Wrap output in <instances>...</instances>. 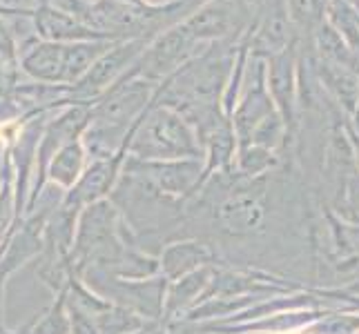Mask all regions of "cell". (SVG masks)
<instances>
[{
	"label": "cell",
	"instance_id": "cell-16",
	"mask_svg": "<svg viewBox=\"0 0 359 334\" xmlns=\"http://www.w3.org/2000/svg\"><path fill=\"white\" fill-rule=\"evenodd\" d=\"M152 323H156V321H147L145 316L116 303H112L105 312L96 316L98 334H139L150 328Z\"/></svg>",
	"mask_w": 359,
	"mask_h": 334
},
{
	"label": "cell",
	"instance_id": "cell-15",
	"mask_svg": "<svg viewBox=\"0 0 359 334\" xmlns=\"http://www.w3.org/2000/svg\"><path fill=\"white\" fill-rule=\"evenodd\" d=\"M27 334H69V312H67V294L60 290L58 294H52V303H49L43 312L34 314Z\"/></svg>",
	"mask_w": 359,
	"mask_h": 334
},
{
	"label": "cell",
	"instance_id": "cell-25",
	"mask_svg": "<svg viewBox=\"0 0 359 334\" xmlns=\"http://www.w3.org/2000/svg\"><path fill=\"white\" fill-rule=\"evenodd\" d=\"M3 250H5V241H0V254H3Z\"/></svg>",
	"mask_w": 359,
	"mask_h": 334
},
{
	"label": "cell",
	"instance_id": "cell-10",
	"mask_svg": "<svg viewBox=\"0 0 359 334\" xmlns=\"http://www.w3.org/2000/svg\"><path fill=\"white\" fill-rule=\"evenodd\" d=\"M34 25L41 41H52L63 45L79 43V41H112L105 34L92 29L90 25L72 18L49 5H41L34 9Z\"/></svg>",
	"mask_w": 359,
	"mask_h": 334
},
{
	"label": "cell",
	"instance_id": "cell-13",
	"mask_svg": "<svg viewBox=\"0 0 359 334\" xmlns=\"http://www.w3.org/2000/svg\"><path fill=\"white\" fill-rule=\"evenodd\" d=\"M212 265L201 267L192 272V274H185L177 281L168 283V292H165V305H163V323L181 319V312L188 314L192 307L199 303L201 294L205 292L210 279H212Z\"/></svg>",
	"mask_w": 359,
	"mask_h": 334
},
{
	"label": "cell",
	"instance_id": "cell-23",
	"mask_svg": "<svg viewBox=\"0 0 359 334\" xmlns=\"http://www.w3.org/2000/svg\"><path fill=\"white\" fill-rule=\"evenodd\" d=\"M353 130L359 134V105H357V109H355V114H353Z\"/></svg>",
	"mask_w": 359,
	"mask_h": 334
},
{
	"label": "cell",
	"instance_id": "cell-1",
	"mask_svg": "<svg viewBox=\"0 0 359 334\" xmlns=\"http://www.w3.org/2000/svg\"><path fill=\"white\" fill-rule=\"evenodd\" d=\"M130 156L141 160L203 158V147L194 127L179 111L152 103L132 125Z\"/></svg>",
	"mask_w": 359,
	"mask_h": 334
},
{
	"label": "cell",
	"instance_id": "cell-8",
	"mask_svg": "<svg viewBox=\"0 0 359 334\" xmlns=\"http://www.w3.org/2000/svg\"><path fill=\"white\" fill-rule=\"evenodd\" d=\"M297 63H299L297 47L268 58V90L290 134L297 127V107H299V65Z\"/></svg>",
	"mask_w": 359,
	"mask_h": 334
},
{
	"label": "cell",
	"instance_id": "cell-26",
	"mask_svg": "<svg viewBox=\"0 0 359 334\" xmlns=\"http://www.w3.org/2000/svg\"><path fill=\"white\" fill-rule=\"evenodd\" d=\"M3 96H5V90H3V88H0V98H3Z\"/></svg>",
	"mask_w": 359,
	"mask_h": 334
},
{
	"label": "cell",
	"instance_id": "cell-6",
	"mask_svg": "<svg viewBox=\"0 0 359 334\" xmlns=\"http://www.w3.org/2000/svg\"><path fill=\"white\" fill-rule=\"evenodd\" d=\"M126 165L143 172L168 199H175L183 205L203 190V174H205L203 158L141 160L128 156Z\"/></svg>",
	"mask_w": 359,
	"mask_h": 334
},
{
	"label": "cell",
	"instance_id": "cell-19",
	"mask_svg": "<svg viewBox=\"0 0 359 334\" xmlns=\"http://www.w3.org/2000/svg\"><path fill=\"white\" fill-rule=\"evenodd\" d=\"M328 223H330L332 245H335V252L339 254L341 261L359 258V228L357 225H346V223L337 221L335 216H330V214H328Z\"/></svg>",
	"mask_w": 359,
	"mask_h": 334
},
{
	"label": "cell",
	"instance_id": "cell-2",
	"mask_svg": "<svg viewBox=\"0 0 359 334\" xmlns=\"http://www.w3.org/2000/svg\"><path fill=\"white\" fill-rule=\"evenodd\" d=\"M203 49L205 47L194 39L181 20L177 25H172V27L163 29L161 34H156L154 39L147 43L145 52L136 60L134 74L139 78L161 85L170 76H175L183 65H188L192 58L199 56Z\"/></svg>",
	"mask_w": 359,
	"mask_h": 334
},
{
	"label": "cell",
	"instance_id": "cell-7",
	"mask_svg": "<svg viewBox=\"0 0 359 334\" xmlns=\"http://www.w3.org/2000/svg\"><path fill=\"white\" fill-rule=\"evenodd\" d=\"M128 156H130V145H126L114 156L92 158L81 181L69 192H65V201L83 209L85 205L109 199V194H112L123 174Z\"/></svg>",
	"mask_w": 359,
	"mask_h": 334
},
{
	"label": "cell",
	"instance_id": "cell-11",
	"mask_svg": "<svg viewBox=\"0 0 359 334\" xmlns=\"http://www.w3.org/2000/svg\"><path fill=\"white\" fill-rule=\"evenodd\" d=\"M20 71L29 81L63 85L65 71V45L52 41H36L20 52Z\"/></svg>",
	"mask_w": 359,
	"mask_h": 334
},
{
	"label": "cell",
	"instance_id": "cell-5",
	"mask_svg": "<svg viewBox=\"0 0 359 334\" xmlns=\"http://www.w3.org/2000/svg\"><path fill=\"white\" fill-rule=\"evenodd\" d=\"M266 183L264 176L243 179L234 183L232 188L221 196L215 207V216L219 228L232 237H245L264 225L266 205H264Z\"/></svg>",
	"mask_w": 359,
	"mask_h": 334
},
{
	"label": "cell",
	"instance_id": "cell-4",
	"mask_svg": "<svg viewBox=\"0 0 359 334\" xmlns=\"http://www.w3.org/2000/svg\"><path fill=\"white\" fill-rule=\"evenodd\" d=\"M250 5L245 0H201L183 25L203 47L215 43L239 45V36L250 25Z\"/></svg>",
	"mask_w": 359,
	"mask_h": 334
},
{
	"label": "cell",
	"instance_id": "cell-22",
	"mask_svg": "<svg viewBox=\"0 0 359 334\" xmlns=\"http://www.w3.org/2000/svg\"><path fill=\"white\" fill-rule=\"evenodd\" d=\"M7 281H9V277H5L3 272H0V334H5L9 330L5 326V288H7Z\"/></svg>",
	"mask_w": 359,
	"mask_h": 334
},
{
	"label": "cell",
	"instance_id": "cell-24",
	"mask_svg": "<svg viewBox=\"0 0 359 334\" xmlns=\"http://www.w3.org/2000/svg\"><path fill=\"white\" fill-rule=\"evenodd\" d=\"M27 332H29V323H25L20 330H7L5 334H27Z\"/></svg>",
	"mask_w": 359,
	"mask_h": 334
},
{
	"label": "cell",
	"instance_id": "cell-27",
	"mask_svg": "<svg viewBox=\"0 0 359 334\" xmlns=\"http://www.w3.org/2000/svg\"><path fill=\"white\" fill-rule=\"evenodd\" d=\"M90 3H98V0H90Z\"/></svg>",
	"mask_w": 359,
	"mask_h": 334
},
{
	"label": "cell",
	"instance_id": "cell-21",
	"mask_svg": "<svg viewBox=\"0 0 359 334\" xmlns=\"http://www.w3.org/2000/svg\"><path fill=\"white\" fill-rule=\"evenodd\" d=\"M67 312H69V334H98L96 328V319L92 314H88L81 307L67 303Z\"/></svg>",
	"mask_w": 359,
	"mask_h": 334
},
{
	"label": "cell",
	"instance_id": "cell-17",
	"mask_svg": "<svg viewBox=\"0 0 359 334\" xmlns=\"http://www.w3.org/2000/svg\"><path fill=\"white\" fill-rule=\"evenodd\" d=\"M279 163V154L264 150L257 145H245L237 150V158H234V169L243 179H259L266 176L268 172Z\"/></svg>",
	"mask_w": 359,
	"mask_h": 334
},
{
	"label": "cell",
	"instance_id": "cell-18",
	"mask_svg": "<svg viewBox=\"0 0 359 334\" xmlns=\"http://www.w3.org/2000/svg\"><path fill=\"white\" fill-rule=\"evenodd\" d=\"M288 136H290V130L286 125V120L281 118L279 111H272L268 118H264L257 125L248 145H257V147H264V150L279 154L281 147L288 143Z\"/></svg>",
	"mask_w": 359,
	"mask_h": 334
},
{
	"label": "cell",
	"instance_id": "cell-9",
	"mask_svg": "<svg viewBox=\"0 0 359 334\" xmlns=\"http://www.w3.org/2000/svg\"><path fill=\"white\" fill-rule=\"evenodd\" d=\"M215 258H217L215 250L205 241L199 239L172 241L158 254L161 277H165L168 281H177L201 267H210L215 263Z\"/></svg>",
	"mask_w": 359,
	"mask_h": 334
},
{
	"label": "cell",
	"instance_id": "cell-3",
	"mask_svg": "<svg viewBox=\"0 0 359 334\" xmlns=\"http://www.w3.org/2000/svg\"><path fill=\"white\" fill-rule=\"evenodd\" d=\"M147 39H130V41H116L107 52L96 60L85 76L69 85L67 105H94L109 88L126 76V74L136 65V60L147 47ZM65 105V107H67Z\"/></svg>",
	"mask_w": 359,
	"mask_h": 334
},
{
	"label": "cell",
	"instance_id": "cell-20",
	"mask_svg": "<svg viewBox=\"0 0 359 334\" xmlns=\"http://www.w3.org/2000/svg\"><path fill=\"white\" fill-rule=\"evenodd\" d=\"M0 58L5 60V65L14 71H20V49H18V41L16 34L11 29V25L5 16H0Z\"/></svg>",
	"mask_w": 359,
	"mask_h": 334
},
{
	"label": "cell",
	"instance_id": "cell-12",
	"mask_svg": "<svg viewBox=\"0 0 359 334\" xmlns=\"http://www.w3.org/2000/svg\"><path fill=\"white\" fill-rule=\"evenodd\" d=\"M90 152L85 147L83 139H74L65 143L60 150L52 156L47 165V185H54V188L69 192L74 185L81 181L85 174V169L90 165Z\"/></svg>",
	"mask_w": 359,
	"mask_h": 334
},
{
	"label": "cell",
	"instance_id": "cell-14",
	"mask_svg": "<svg viewBox=\"0 0 359 334\" xmlns=\"http://www.w3.org/2000/svg\"><path fill=\"white\" fill-rule=\"evenodd\" d=\"M116 41H79L65 45V71L63 85L79 83L90 67L101 58Z\"/></svg>",
	"mask_w": 359,
	"mask_h": 334
}]
</instances>
